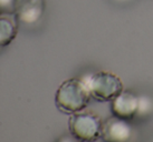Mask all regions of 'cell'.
<instances>
[{"instance_id": "obj_1", "label": "cell", "mask_w": 153, "mask_h": 142, "mask_svg": "<svg viewBox=\"0 0 153 142\" xmlns=\"http://www.w3.org/2000/svg\"><path fill=\"white\" fill-rule=\"evenodd\" d=\"M88 87L82 79H69L64 81L56 92L57 108L68 114L82 111L91 99Z\"/></svg>"}, {"instance_id": "obj_2", "label": "cell", "mask_w": 153, "mask_h": 142, "mask_svg": "<svg viewBox=\"0 0 153 142\" xmlns=\"http://www.w3.org/2000/svg\"><path fill=\"white\" fill-rule=\"evenodd\" d=\"M82 79L87 84L91 97L97 101L113 100L123 91L122 81L117 75L107 71H100L84 75Z\"/></svg>"}, {"instance_id": "obj_3", "label": "cell", "mask_w": 153, "mask_h": 142, "mask_svg": "<svg viewBox=\"0 0 153 142\" xmlns=\"http://www.w3.org/2000/svg\"><path fill=\"white\" fill-rule=\"evenodd\" d=\"M103 123L92 113H73L69 118V131L81 142H95L102 137Z\"/></svg>"}, {"instance_id": "obj_4", "label": "cell", "mask_w": 153, "mask_h": 142, "mask_svg": "<svg viewBox=\"0 0 153 142\" xmlns=\"http://www.w3.org/2000/svg\"><path fill=\"white\" fill-rule=\"evenodd\" d=\"M133 135V129L128 120L112 117L103 123L102 137L104 142H128Z\"/></svg>"}, {"instance_id": "obj_5", "label": "cell", "mask_w": 153, "mask_h": 142, "mask_svg": "<svg viewBox=\"0 0 153 142\" xmlns=\"http://www.w3.org/2000/svg\"><path fill=\"white\" fill-rule=\"evenodd\" d=\"M45 11V0H16L15 10L19 22L34 25L38 22Z\"/></svg>"}, {"instance_id": "obj_6", "label": "cell", "mask_w": 153, "mask_h": 142, "mask_svg": "<svg viewBox=\"0 0 153 142\" xmlns=\"http://www.w3.org/2000/svg\"><path fill=\"white\" fill-rule=\"evenodd\" d=\"M139 96L128 91L120 92L112 100V113L124 120H131L136 117Z\"/></svg>"}, {"instance_id": "obj_7", "label": "cell", "mask_w": 153, "mask_h": 142, "mask_svg": "<svg viewBox=\"0 0 153 142\" xmlns=\"http://www.w3.org/2000/svg\"><path fill=\"white\" fill-rule=\"evenodd\" d=\"M19 21L15 12H0V48L7 47L16 38Z\"/></svg>"}, {"instance_id": "obj_8", "label": "cell", "mask_w": 153, "mask_h": 142, "mask_svg": "<svg viewBox=\"0 0 153 142\" xmlns=\"http://www.w3.org/2000/svg\"><path fill=\"white\" fill-rule=\"evenodd\" d=\"M153 111V100L149 96H139V105H137V112L136 117H146Z\"/></svg>"}, {"instance_id": "obj_9", "label": "cell", "mask_w": 153, "mask_h": 142, "mask_svg": "<svg viewBox=\"0 0 153 142\" xmlns=\"http://www.w3.org/2000/svg\"><path fill=\"white\" fill-rule=\"evenodd\" d=\"M16 0H0V12H13Z\"/></svg>"}, {"instance_id": "obj_10", "label": "cell", "mask_w": 153, "mask_h": 142, "mask_svg": "<svg viewBox=\"0 0 153 142\" xmlns=\"http://www.w3.org/2000/svg\"><path fill=\"white\" fill-rule=\"evenodd\" d=\"M57 142H78V140L74 138L73 135H72V137H68V135H66V137H63V138H60Z\"/></svg>"}, {"instance_id": "obj_11", "label": "cell", "mask_w": 153, "mask_h": 142, "mask_svg": "<svg viewBox=\"0 0 153 142\" xmlns=\"http://www.w3.org/2000/svg\"><path fill=\"white\" fill-rule=\"evenodd\" d=\"M116 2H120V4H126V2H130L132 0H115Z\"/></svg>"}]
</instances>
